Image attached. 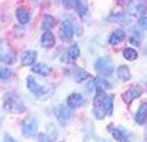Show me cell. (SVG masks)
I'll list each match as a JSON object with an SVG mask.
<instances>
[{
	"instance_id": "6da1fadb",
	"label": "cell",
	"mask_w": 147,
	"mask_h": 142,
	"mask_svg": "<svg viewBox=\"0 0 147 142\" xmlns=\"http://www.w3.org/2000/svg\"><path fill=\"white\" fill-rule=\"evenodd\" d=\"M27 87L28 89L34 94V97L35 98H40V100H44L47 98L50 94L53 92V87L52 85H46V84H38L32 76H28L27 78Z\"/></svg>"
},
{
	"instance_id": "7a4b0ae2",
	"label": "cell",
	"mask_w": 147,
	"mask_h": 142,
	"mask_svg": "<svg viewBox=\"0 0 147 142\" xmlns=\"http://www.w3.org/2000/svg\"><path fill=\"white\" fill-rule=\"evenodd\" d=\"M3 109L9 113H13V114H21L25 111V105L24 103L13 94H6L5 100H3Z\"/></svg>"
},
{
	"instance_id": "3957f363",
	"label": "cell",
	"mask_w": 147,
	"mask_h": 142,
	"mask_svg": "<svg viewBox=\"0 0 147 142\" xmlns=\"http://www.w3.org/2000/svg\"><path fill=\"white\" fill-rule=\"evenodd\" d=\"M94 67H96L97 72H99L100 75H103V76H110L115 72L113 62L110 60L109 57H99L94 62Z\"/></svg>"
},
{
	"instance_id": "277c9868",
	"label": "cell",
	"mask_w": 147,
	"mask_h": 142,
	"mask_svg": "<svg viewBox=\"0 0 147 142\" xmlns=\"http://www.w3.org/2000/svg\"><path fill=\"white\" fill-rule=\"evenodd\" d=\"M55 116H56V119L59 122L60 126H66L69 125V122L72 120V109L69 107V105H56L55 107Z\"/></svg>"
},
{
	"instance_id": "5b68a950",
	"label": "cell",
	"mask_w": 147,
	"mask_h": 142,
	"mask_svg": "<svg viewBox=\"0 0 147 142\" xmlns=\"http://www.w3.org/2000/svg\"><path fill=\"white\" fill-rule=\"evenodd\" d=\"M37 129H38V123L34 117H27L21 125V132L25 138H34L37 135Z\"/></svg>"
},
{
	"instance_id": "8992f818",
	"label": "cell",
	"mask_w": 147,
	"mask_h": 142,
	"mask_svg": "<svg viewBox=\"0 0 147 142\" xmlns=\"http://www.w3.org/2000/svg\"><path fill=\"white\" fill-rule=\"evenodd\" d=\"M107 21L115 22V23H122V25H127L132 21V16L128 13V12H116V13H112L107 16Z\"/></svg>"
},
{
	"instance_id": "52a82bcc",
	"label": "cell",
	"mask_w": 147,
	"mask_h": 142,
	"mask_svg": "<svg viewBox=\"0 0 147 142\" xmlns=\"http://www.w3.org/2000/svg\"><path fill=\"white\" fill-rule=\"evenodd\" d=\"M74 37V27L71 25V22L63 21L60 23V38L62 41H71Z\"/></svg>"
},
{
	"instance_id": "ba28073f",
	"label": "cell",
	"mask_w": 147,
	"mask_h": 142,
	"mask_svg": "<svg viewBox=\"0 0 147 142\" xmlns=\"http://www.w3.org/2000/svg\"><path fill=\"white\" fill-rule=\"evenodd\" d=\"M143 94V89H141V87L140 85H136V87H131L125 94H124V100L129 104V103H132L136 98H138L140 95Z\"/></svg>"
},
{
	"instance_id": "9c48e42d",
	"label": "cell",
	"mask_w": 147,
	"mask_h": 142,
	"mask_svg": "<svg viewBox=\"0 0 147 142\" xmlns=\"http://www.w3.org/2000/svg\"><path fill=\"white\" fill-rule=\"evenodd\" d=\"M66 104L69 105L71 109L81 107V105L84 104V97L81 95V94H78V92H75V94H71V95L68 97V100H66Z\"/></svg>"
},
{
	"instance_id": "30bf717a",
	"label": "cell",
	"mask_w": 147,
	"mask_h": 142,
	"mask_svg": "<svg viewBox=\"0 0 147 142\" xmlns=\"http://www.w3.org/2000/svg\"><path fill=\"white\" fill-rule=\"evenodd\" d=\"M40 44H41L43 49H52L55 45V35L50 31H44V34L40 38Z\"/></svg>"
},
{
	"instance_id": "8fae6325",
	"label": "cell",
	"mask_w": 147,
	"mask_h": 142,
	"mask_svg": "<svg viewBox=\"0 0 147 142\" xmlns=\"http://www.w3.org/2000/svg\"><path fill=\"white\" fill-rule=\"evenodd\" d=\"M35 59H37V51L34 50H27L21 56V63L24 66H32L35 63Z\"/></svg>"
},
{
	"instance_id": "7c38bea8",
	"label": "cell",
	"mask_w": 147,
	"mask_h": 142,
	"mask_svg": "<svg viewBox=\"0 0 147 142\" xmlns=\"http://www.w3.org/2000/svg\"><path fill=\"white\" fill-rule=\"evenodd\" d=\"M136 122L138 125H144L147 122V101L140 104V107L136 113Z\"/></svg>"
},
{
	"instance_id": "4fadbf2b",
	"label": "cell",
	"mask_w": 147,
	"mask_h": 142,
	"mask_svg": "<svg viewBox=\"0 0 147 142\" xmlns=\"http://www.w3.org/2000/svg\"><path fill=\"white\" fill-rule=\"evenodd\" d=\"M75 9H77V12H78V15H80L81 19H84V21L88 19L90 10H88V5H87V2H85V0H78V5H77Z\"/></svg>"
},
{
	"instance_id": "5bb4252c",
	"label": "cell",
	"mask_w": 147,
	"mask_h": 142,
	"mask_svg": "<svg viewBox=\"0 0 147 142\" xmlns=\"http://www.w3.org/2000/svg\"><path fill=\"white\" fill-rule=\"evenodd\" d=\"M109 132H110V135H112L116 141H128V138H129L127 131H125V129H122V127H110Z\"/></svg>"
},
{
	"instance_id": "9a60e30c",
	"label": "cell",
	"mask_w": 147,
	"mask_h": 142,
	"mask_svg": "<svg viewBox=\"0 0 147 142\" xmlns=\"http://www.w3.org/2000/svg\"><path fill=\"white\" fill-rule=\"evenodd\" d=\"M16 19L19 21V23H22V25H27L31 21V15L25 7H18L16 9Z\"/></svg>"
},
{
	"instance_id": "2e32d148",
	"label": "cell",
	"mask_w": 147,
	"mask_h": 142,
	"mask_svg": "<svg viewBox=\"0 0 147 142\" xmlns=\"http://www.w3.org/2000/svg\"><path fill=\"white\" fill-rule=\"evenodd\" d=\"M124 38H125L124 31H122V29H115L112 34L109 35V44L110 45H116V44L124 41Z\"/></svg>"
},
{
	"instance_id": "e0dca14e",
	"label": "cell",
	"mask_w": 147,
	"mask_h": 142,
	"mask_svg": "<svg viewBox=\"0 0 147 142\" xmlns=\"http://www.w3.org/2000/svg\"><path fill=\"white\" fill-rule=\"evenodd\" d=\"M32 72L41 76H47L50 75V67L44 63H37V65H32Z\"/></svg>"
},
{
	"instance_id": "ac0fdd59",
	"label": "cell",
	"mask_w": 147,
	"mask_h": 142,
	"mask_svg": "<svg viewBox=\"0 0 147 142\" xmlns=\"http://www.w3.org/2000/svg\"><path fill=\"white\" fill-rule=\"evenodd\" d=\"M141 40H143V32H141L138 28H132V29H131L129 43H131L132 45H140V44H141Z\"/></svg>"
},
{
	"instance_id": "d6986e66",
	"label": "cell",
	"mask_w": 147,
	"mask_h": 142,
	"mask_svg": "<svg viewBox=\"0 0 147 142\" xmlns=\"http://www.w3.org/2000/svg\"><path fill=\"white\" fill-rule=\"evenodd\" d=\"M94 85H96V89L97 91H107L110 88V82L105 78H96L94 79Z\"/></svg>"
},
{
	"instance_id": "ffe728a7",
	"label": "cell",
	"mask_w": 147,
	"mask_h": 142,
	"mask_svg": "<svg viewBox=\"0 0 147 142\" xmlns=\"http://www.w3.org/2000/svg\"><path fill=\"white\" fill-rule=\"evenodd\" d=\"M55 23H56V21H55L53 16H50V15H44L43 22H41V29H43V31H50V29L55 27Z\"/></svg>"
},
{
	"instance_id": "44dd1931",
	"label": "cell",
	"mask_w": 147,
	"mask_h": 142,
	"mask_svg": "<svg viewBox=\"0 0 147 142\" xmlns=\"http://www.w3.org/2000/svg\"><path fill=\"white\" fill-rule=\"evenodd\" d=\"M116 75H118V78L121 81H124V82L131 79V72H129V69L127 66H119L118 70H116Z\"/></svg>"
},
{
	"instance_id": "7402d4cb",
	"label": "cell",
	"mask_w": 147,
	"mask_h": 142,
	"mask_svg": "<svg viewBox=\"0 0 147 142\" xmlns=\"http://www.w3.org/2000/svg\"><path fill=\"white\" fill-rule=\"evenodd\" d=\"M122 56H124V59H127V60L132 62V60H136V59L138 57V53L134 49H131V47H128V49H125L124 51H122Z\"/></svg>"
},
{
	"instance_id": "603a6c76",
	"label": "cell",
	"mask_w": 147,
	"mask_h": 142,
	"mask_svg": "<svg viewBox=\"0 0 147 142\" xmlns=\"http://www.w3.org/2000/svg\"><path fill=\"white\" fill-rule=\"evenodd\" d=\"M74 76H75L77 82H82V81L90 78V75L85 72V70H82V69H74Z\"/></svg>"
},
{
	"instance_id": "cb8c5ba5",
	"label": "cell",
	"mask_w": 147,
	"mask_h": 142,
	"mask_svg": "<svg viewBox=\"0 0 147 142\" xmlns=\"http://www.w3.org/2000/svg\"><path fill=\"white\" fill-rule=\"evenodd\" d=\"M68 57L71 59V60H77V59L80 57V47L77 44H74L69 47V50H68Z\"/></svg>"
},
{
	"instance_id": "d4e9b609",
	"label": "cell",
	"mask_w": 147,
	"mask_h": 142,
	"mask_svg": "<svg viewBox=\"0 0 147 142\" xmlns=\"http://www.w3.org/2000/svg\"><path fill=\"white\" fill-rule=\"evenodd\" d=\"M103 109L106 110L107 114H112V111H113V97H110V95L106 97V100L103 103Z\"/></svg>"
},
{
	"instance_id": "484cf974",
	"label": "cell",
	"mask_w": 147,
	"mask_h": 142,
	"mask_svg": "<svg viewBox=\"0 0 147 142\" xmlns=\"http://www.w3.org/2000/svg\"><path fill=\"white\" fill-rule=\"evenodd\" d=\"M93 114H94L96 119L102 120V119H103V117H105L107 113H106V110L102 107V105H94V109H93Z\"/></svg>"
},
{
	"instance_id": "4316f807",
	"label": "cell",
	"mask_w": 147,
	"mask_h": 142,
	"mask_svg": "<svg viewBox=\"0 0 147 142\" xmlns=\"http://www.w3.org/2000/svg\"><path fill=\"white\" fill-rule=\"evenodd\" d=\"M15 59H16V57H15L13 53H6V54L3 53V54H2V62L6 63V65H13V63H15Z\"/></svg>"
},
{
	"instance_id": "83f0119b",
	"label": "cell",
	"mask_w": 147,
	"mask_h": 142,
	"mask_svg": "<svg viewBox=\"0 0 147 142\" xmlns=\"http://www.w3.org/2000/svg\"><path fill=\"white\" fill-rule=\"evenodd\" d=\"M131 5H132V9H134L136 13H143V12H147V3L146 2H141V3H137V5L131 3Z\"/></svg>"
},
{
	"instance_id": "f1b7e54d",
	"label": "cell",
	"mask_w": 147,
	"mask_h": 142,
	"mask_svg": "<svg viewBox=\"0 0 147 142\" xmlns=\"http://www.w3.org/2000/svg\"><path fill=\"white\" fill-rule=\"evenodd\" d=\"M46 136L49 138V141H55V139L57 138V133H56V131H55V127H52V125H47Z\"/></svg>"
},
{
	"instance_id": "f546056e",
	"label": "cell",
	"mask_w": 147,
	"mask_h": 142,
	"mask_svg": "<svg viewBox=\"0 0 147 142\" xmlns=\"http://www.w3.org/2000/svg\"><path fill=\"white\" fill-rule=\"evenodd\" d=\"M10 70L7 69V67H3L2 69V72H0V78H2V82H6L9 78H10Z\"/></svg>"
},
{
	"instance_id": "4dcf8cb0",
	"label": "cell",
	"mask_w": 147,
	"mask_h": 142,
	"mask_svg": "<svg viewBox=\"0 0 147 142\" xmlns=\"http://www.w3.org/2000/svg\"><path fill=\"white\" fill-rule=\"evenodd\" d=\"M78 5V0H63V6L66 9H74V7H77Z\"/></svg>"
},
{
	"instance_id": "1f68e13d",
	"label": "cell",
	"mask_w": 147,
	"mask_h": 142,
	"mask_svg": "<svg viewBox=\"0 0 147 142\" xmlns=\"http://www.w3.org/2000/svg\"><path fill=\"white\" fill-rule=\"evenodd\" d=\"M138 23H140V27H141L143 29H147V13H144L143 16H140Z\"/></svg>"
},
{
	"instance_id": "d6a6232c",
	"label": "cell",
	"mask_w": 147,
	"mask_h": 142,
	"mask_svg": "<svg viewBox=\"0 0 147 142\" xmlns=\"http://www.w3.org/2000/svg\"><path fill=\"white\" fill-rule=\"evenodd\" d=\"M118 2H119L121 5H131L132 0H118Z\"/></svg>"
},
{
	"instance_id": "836d02e7",
	"label": "cell",
	"mask_w": 147,
	"mask_h": 142,
	"mask_svg": "<svg viewBox=\"0 0 147 142\" xmlns=\"http://www.w3.org/2000/svg\"><path fill=\"white\" fill-rule=\"evenodd\" d=\"M5 141H9V142H13L15 139L12 138V136H9V135H5Z\"/></svg>"
}]
</instances>
